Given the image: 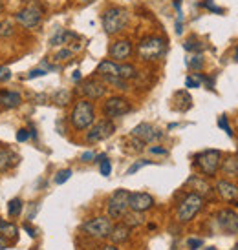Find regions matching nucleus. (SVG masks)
<instances>
[{
    "label": "nucleus",
    "mask_w": 238,
    "mask_h": 250,
    "mask_svg": "<svg viewBox=\"0 0 238 250\" xmlns=\"http://www.w3.org/2000/svg\"><path fill=\"white\" fill-rule=\"evenodd\" d=\"M189 185H192V187H196V190L198 192H194V194H198V195H207V194H211V188H209V185L207 183H203L200 177H190L189 179Z\"/></svg>",
    "instance_id": "26"
},
{
    "label": "nucleus",
    "mask_w": 238,
    "mask_h": 250,
    "mask_svg": "<svg viewBox=\"0 0 238 250\" xmlns=\"http://www.w3.org/2000/svg\"><path fill=\"white\" fill-rule=\"evenodd\" d=\"M70 57H71L70 49H61V51L55 53V61H66V59H70Z\"/></svg>",
    "instance_id": "39"
},
{
    "label": "nucleus",
    "mask_w": 238,
    "mask_h": 250,
    "mask_svg": "<svg viewBox=\"0 0 238 250\" xmlns=\"http://www.w3.org/2000/svg\"><path fill=\"white\" fill-rule=\"evenodd\" d=\"M29 135H31V133H29L26 128H21V130L17 132V141H19V143H24V141L29 139Z\"/></svg>",
    "instance_id": "38"
},
{
    "label": "nucleus",
    "mask_w": 238,
    "mask_h": 250,
    "mask_svg": "<svg viewBox=\"0 0 238 250\" xmlns=\"http://www.w3.org/2000/svg\"><path fill=\"white\" fill-rule=\"evenodd\" d=\"M51 99H53V103L59 106H66L68 103H70L71 99V93L68 90H57L53 95H51Z\"/></svg>",
    "instance_id": "27"
},
{
    "label": "nucleus",
    "mask_w": 238,
    "mask_h": 250,
    "mask_svg": "<svg viewBox=\"0 0 238 250\" xmlns=\"http://www.w3.org/2000/svg\"><path fill=\"white\" fill-rule=\"evenodd\" d=\"M79 2H81V4H92L94 0H79Z\"/></svg>",
    "instance_id": "47"
},
{
    "label": "nucleus",
    "mask_w": 238,
    "mask_h": 250,
    "mask_svg": "<svg viewBox=\"0 0 238 250\" xmlns=\"http://www.w3.org/2000/svg\"><path fill=\"white\" fill-rule=\"evenodd\" d=\"M218 126H220V128H222L229 137H233V130H231V126H229V123H227V117H225V115L218 117Z\"/></svg>",
    "instance_id": "34"
},
{
    "label": "nucleus",
    "mask_w": 238,
    "mask_h": 250,
    "mask_svg": "<svg viewBox=\"0 0 238 250\" xmlns=\"http://www.w3.org/2000/svg\"><path fill=\"white\" fill-rule=\"evenodd\" d=\"M81 91H83L88 99H101L106 93V86L101 83V81L90 79V81L83 83V86H81Z\"/></svg>",
    "instance_id": "15"
},
{
    "label": "nucleus",
    "mask_w": 238,
    "mask_h": 250,
    "mask_svg": "<svg viewBox=\"0 0 238 250\" xmlns=\"http://www.w3.org/2000/svg\"><path fill=\"white\" fill-rule=\"evenodd\" d=\"M70 37H73V33H70V31H66V29H57V33L51 39H49V44L51 46H59V44H66L68 42V39Z\"/></svg>",
    "instance_id": "23"
},
{
    "label": "nucleus",
    "mask_w": 238,
    "mask_h": 250,
    "mask_svg": "<svg viewBox=\"0 0 238 250\" xmlns=\"http://www.w3.org/2000/svg\"><path fill=\"white\" fill-rule=\"evenodd\" d=\"M187 66H189L190 70L194 71H200L203 68V57L200 55V53H196V55H192L187 59Z\"/></svg>",
    "instance_id": "30"
},
{
    "label": "nucleus",
    "mask_w": 238,
    "mask_h": 250,
    "mask_svg": "<svg viewBox=\"0 0 238 250\" xmlns=\"http://www.w3.org/2000/svg\"><path fill=\"white\" fill-rule=\"evenodd\" d=\"M71 174H73V172H71L70 168L59 170V172H57V175H55V179H53V181H55V185H64V183L71 177Z\"/></svg>",
    "instance_id": "31"
},
{
    "label": "nucleus",
    "mask_w": 238,
    "mask_h": 250,
    "mask_svg": "<svg viewBox=\"0 0 238 250\" xmlns=\"http://www.w3.org/2000/svg\"><path fill=\"white\" fill-rule=\"evenodd\" d=\"M114 132H116V125L110 119H105V121H99V123L90 126V132L86 133V141L88 143H101V141L112 137Z\"/></svg>",
    "instance_id": "9"
},
{
    "label": "nucleus",
    "mask_w": 238,
    "mask_h": 250,
    "mask_svg": "<svg viewBox=\"0 0 238 250\" xmlns=\"http://www.w3.org/2000/svg\"><path fill=\"white\" fill-rule=\"evenodd\" d=\"M119 77L125 79V81H132L138 77V70L132 64H119Z\"/></svg>",
    "instance_id": "22"
},
{
    "label": "nucleus",
    "mask_w": 238,
    "mask_h": 250,
    "mask_svg": "<svg viewBox=\"0 0 238 250\" xmlns=\"http://www.w3.org/2000/svg\"><path fill=\"white\" fill-rule=\"evenodd\" d=\"M216 225L225 234H238V214L233 210H222L216 214Z\"/></svg>",
    "instance_id": "12"
},
{
    "label": "nucleus",
    "mask_w": 238,
    "mask_h": 250,
    "mask_svg": "<svg viewBox=\"0 0 238 250\" xmlns=\"http://www.w3.org/2000/svg\"><path fill=\"white\" fill-rule=\"evenodd\" d=\"M128 197H130V192L125 188H119L110 195V199L106 203V214L110 219H123V215L130 210L128 208Z\"/></svg>",
    "instance_id": "6"
},
{
    "label": "nucleus",
    "mask_w": 238,
    "mask_h": 250,
    "mask_svg": "<svg viewBox=\"0 0 238 250\" xmlns=\"http://www.w3.org/2000/svg\"><path fill=\"white\" fill-rule=\"evenodd\" d=\"M7 249V239L4 236H0V250H6Z\"/></svg>",
    "instance_id": "43"
},
{
    "label": "nucleus",
    "mask_w": 238,
    "mask_h": 250,
    "mask_svg": "<svg viewBox=\"0 0 238 250\" xmlns=\"http://www.w3.org/2000/svg\"><path fill=\"white\" fill-rule=\"evenodd\" d=\"M22 104V95L19 91L13 90H2L0 91V106L7 108V110H13L17 106Z\"/></svg>",
    "instance_id": "16"
},
{
    "label": "nucleus",
    "mask_w": 238,
    "mask_h": 250,
    "mask_svg": "<svg viewBox=\"0 0 238 250\" xmlns=\"http://www.w3.org/2000/svg\"><path fill=\"white\" fill-rule=\"evenodd\" d=\"M165 51H167V42L158 35L145 37L138 44V55H140L141 61H147V62L160 61L161 57L165 55Z\"/></svg>",
    "instance_id": "2"
},
{
    "label": "nucleus",
    "mask_w": 238,
    "mask_h": 250,
    "mask_svg": "<svg viewBox=\"0 0 238 250\" xmlns=\"http://www.w3.org/2000/svg\"><path fill=\"white\" fill-rule=\"evenodd\" d=\"M112 221L108 215H99V217H92L88 221L83 223V232H86L90 237H95V239H105V237L110 236L112 232Z\"/></svg>",
    "instance_id": "7"
},
{
    "label": "nucleus",
    "mask_w": 238,
    "mask_h": 250,
    "mask_svg": "<svg viewBox=\"0 0 238 250\" xmlns=\"http://www.w3.org/2000/svg\"><path fill=\"white\" fill-rule=\"evenodd\" d=\"M108 237L112 239L114 245L125 243V241H128V237H130V227H126V225H116V227H112V232H110Z\"/></svg>",
    "instance_id": "20"
},
{
    "label": "nucleus",
    "mask_w": 238,
    "mask_h": 250,
    "mask_svg": "<svg viewBox=\"0 0 238 250\" xmlns=\"http://www.w3.org/2000/svg\"><path fill=\"white\" fill-rule=\"evenodd\" d=\"M17 234H19V229L15 227L13 223L2 221V225H0V236H4L6 239H15Z\"/></svg>",
    "instance_id": "24"
},
{
    "label": "nucleus",
    "mask_w": 238,
    "mask_h": 250,
    "mask_svg": "<svg viewBox=\"0 0 238 250\" xmlns=\"http://www.w3.org/2000/svg\"><path fill=\"white\" fill-rule=\"evenodd\" d=\"M11 79V68L9 66H0V83H7Z\"/></svg>",
    "instance_id": "35"
},
{
    "label": "nucleus",
    "mask_w": 238,
    "mask_h": 250,
    "mask_svg": "<svg viewBox=\"0 0 238 250\" xmlns=\"http://www.w3.org/2000/svg\"><path fill=\"white\" fill-rule=\"evenodd\" d=\"M128 19H130V15H128V11H126L125 7L112 6L108 7V9H105V13L101 17L105 33L106 35H118V33H121L126 28Z\"/></svg>",
    "instance_id": "1"
},
{
    "label": "nucleus",
    "mask_w": 238,
    "mask_h": 250,
    "mask_svg": "<svg viewBox=\"0 0 238 250\" xmlns=\"http://www.w3.org/2000/svg\"><path fill=\"white\" fill-rule=\"evenodd\" d=\"M42 19H44V7L37 0H31L29 4H26L19 13L15 15V21L19 22L24 29L37 28L42 22Z\"/></svg>",
    "instance_id": "4"
},
{
    "label": "nucleus",
    "mask_w": 238,
    "mask_h": 250,
    "mask_svg": "<svg viewBox=\"0 0 238 250\" xmlns=\"http://www.w3.org/2000/svg\"><path fill=\"white\" fill-rule=\"evenodd\" d=\"M200 83H202V81H200L198 73H196V77H187V79H185V86H187V88H200Z\"/></svg>",
    "instance_id": "36"
},
{
    "label": "nucleus",
    "mask_w": 238,
    "mask_h": 250,
    "mask_svg": "<svg viewBox=\"0 0 238 250\" xmlns=\"http://www.w3.org/2000/svg\"><path fill=\"white\" fill-rule=\"evenodd\" d=\"M216 192L220 194V197H224L225 201H235V199H238V188L233 183H229V181H218Z\"/></svg>",
    "instance_id": "18"
},
{
    "label": "nucleus",
    "mask_w": 238,
    "mask_h": 250,
    "mask_svg": "<svg viewBox=\"0 0 238 250\" xmlns=\"http://www.w3.org/2000/svg\"><path fill=\"white\" fill-rule=\"evenodd\" d=\"M235 59H237V62H238V48L235 49Z\"/></svg>",
    "instance_id": "49"
},
{
    "label": "nucleus",
    "mask_w": 238,
    "mask_h": 250,
    "mask_svg": "<svg viewBox=\"0 0 238 250\" xmlns=\"http://www.w3.org/2000/svg\"><path fill=\"white\" fill-rule=\"evenodd\" d=\"M224 174L225 175H238V157H229L224 161Z\"/></svg>",
    "instance_id": "28"
},
{
    "label": "nucleus",
    "mask_w": 238,
    "mask_h": 250,
    "mask_svg": "<svg viewBox=\"0 0 238 250\" xmlns=\"http://www.w3.org/2000/svg\"><path fill=\"white\" fill-rule=\"evenodd\" d=\"M0 225H2V219H0Z\"/></svg>",
    "instance_id": "51"
},
{
    "label": "nucleus",
    "mask_w": 238,
    "mask_h": 250,
    "mask_svg": "<svg viewBox=\"0 0 238 250\" xmlns=\"http://www.w3.org/2000/svg\"><path fill=\"white\" fill-rule=\"evenodd\" d=\"M46 73H48V70H44V68H35V70L29 71L28 79H33V77H44Z\"/></svg>",
    "instance_id": "40"
},
{
    "label": "nucleus",
    "mask_w": 238,
    "mask_h": 250,
    "mask_svg": "<svg viewBox=\"0 0 238 250\" xmlns=\"http://www.w3.org/2000/svg\"><path fill=\"white\" fill-rule=\"evenodd\" d=\"M123 219H125V225L126 227H138V225H143V221H145V217L141 215V212H134V210H130V212H126L125 215H123Z\"/></svg>",
    "instance_id": "21"
},
{
    "label": "nucleus",
    "mask_w": 238,
    "mask_h": 250,
    "mask_svg": "<svg viewBox=\"0 0 238 250\" xmlns=\"http://www.w3.org/2000/svg\"><path fill=\"white\" fill-rule=\"evenodd\" d=\"M108 55H110V61L114 62H119V61H126L128 57L132 55V42L126 41V39H121V41H116L108 49Z\"/></svg>",
    "instance_id": "14"
},
{
    "label": "nucleus",
    "mask_w": 238,
    "mask_h": 250,
    "mask_svg": "<svg viewBox=\"0 0 238 250\" xmlns=\"http://www.w3.org/2000/svg\"><path fill=\"white\" fill-rule=\"evenodd\" d=\"M150 153H154V155H167L168 150L167 148H161V146H152V148H150Z\"/></svg>",
    "instance_id": "41"
},
{
    "label": "nucleus",
    "mask_w": 238,
    "mask_h": 250,
    "mask_svg": "<svg viewBox=\"0 0 238 250\" xmlns=\"http://www.w3.org/2000/svg\"><path fill=\"white\" fill-rule=\"evenodd\" d=\"M203 207V197L202 195L190 192L182 199V203L178 205V210H176V219L180 223H189L194 219V215L202 210Z\"/></svg>",
    "instance_id": "5"
},
{
    "label": "nucleus",
    "mask_w": 238,
    "mask_h": 250,
    "mask_svg": "<svg viewBox=\"0 0 238 250\" xmlns=\"http://www.w3.org/2000/svg\"><path fill=\"white\" fill-rule=\"evenodd\" d=\"M220 163H222V153L218 152V150H203V152H200L196 155V167L207 177L216 175Z\"/></svg>",
    "instance_id": "8"
},
{
    "label": "nucleus",
    "mask_w": 238,
    "mask_h": 250,
    "mask_svg": "<svg viewBox=\"0 0 238 250\" xmlns=\"http://www.w3.org/2000/svg\"><path fill=\"white\" fill-rule=\"evenodd\" d=\"M207 250H216V249H207Z\"/></svg>",
    "instance_id": "50"
},
{
    "label": "nucleus",
    "mask_w": 238,
    "mask_h": 250,
    "mask_svg": "<svg viewBox=\"0 0 238 250\" xmlns=\"http://www.w3.org/2000/svg\"><path fill=\"white\" fill-rule=\"evenodd\" d=\"M19 165V155L11 150H0V174Z\"/></svg>",
    "instance_id": "19"
},
{
    "label": "nucleus",
    "mask_w": 238,
    "mask_h": 250,
    "mask_svg": "<svg viewBox=\"0 0 238 250\" xmlns=\"http://www.w3.org/2000/svg\"><path fill=\"white\" fill-rule=\"evenodd\" d=\"M187 247H189L190 250H198L203 247V241L202 239H196V237H190V239H187Z\"/></svg>",
    "instance_id": "37"
},
{
    "label": "nucleus",
    "mask_w": 238,
    "mask_h": 250,
    "mask_svg": "<svg viewBox=\"0 0 238 250\" xmlns=\"http://www.w3.org/2000/svg\"><path fill=\"white\" fill-rule=\"evenodd\" d=\"M130 135L147 145V143H156V141H160L161 137H163V132L158 130L156 126H152L150 123H141V125H138L136 128H134Z\"/></svg>",
    "instance_id": "11"
},
{
    "label": "nucleus",
    "mask_w": 238,
    "mask_h": 250,
    "mask_svg": "<svg viewBox=\"0 0 238 250\" xmlns=\"http://www.w3.org/2000/svg\"><path fill=\"white\" fill-rule=\"evenodd\" d=\"M95 121V110H94V104L90 101H79L75 103L73 110L70 113V123L75 130H88Z\"/></svg>",
    "instance_id": "3"
},
{
    "label": "nucleus",
    "mask_w": 238,
    "mask_h": 250,
    "mask_svg": "<svg viewBox=\"0 0 238 250\" xmlns=\"http://www.w3.org/2000/svg\"><path fill=\"white\" fill-rule=\"evenodd\" d=\"M73 81H75V83L81 81V71H73Z\"/></svg>",
    "instance_id": "46"
},
{
    "label": "nucleus",
    "mask_w": 238,
    "mask_h": 250,
    "mask_svg": "<svg viewBox=\"0 0 238 250\" xmlns=\"http://www.w3.org/2000/svg\"><path fill=\"white\" fill-rule=\"evenodd\" d=\"M99 172H101V175H105V177H108V175L112 174V165H110V161L106 159V157H103V159L99 161Z\"/></svg>",
    "instance_id": "32"
},
{
    "label": "nucleus",
    "mask_w": 238,
    "mask_h": 250,
    "mask_svg": "<svg viewBox=\"0 0 238 250\" xmlns=\"http://www.w3.org/2000/svg\"><path fill=\"white\" fill-rule=\"evenodd\" d=\"M94 159H95V153H94V152L81 153V161H83V163H90V161H94Z\"/></svg>",
    "instance_id": "42"
},
{
    "label": "nucleus",
    "mask_w": 238,
    "mask_h": 250,
    "mask_svg": "<svg viewBox=\"0 0 238 250\" xmlns=\"http://www.w3.org/2000/svg\"><path fill=\"white\" fill-rule=\"evenodd\" d=\"M2 9H4V2L0 0V13H2Z\"/></svg>",
    "instance_id": "48"
},
{
    "label": "nucleus",
    "mask_w": 238,
    "mask_h": 250,
    "mask_svg": "<svg viewBox=\"0 0 238 250\" xmlns=\"http://www.w3.org/2000/svg\"><path fill=\"white\" fill-rule=\"evenodd\" d=\"M101 250H119V249L116 247V245H105V247H103Z\"/></svg>",
    "instance_id": "45"
},
{
    "label": "nucleus",
    "mask_w": 238,
    "mask_h": 250,
    "mask_svg": "<svg viewBox=\"0 0 238 250\" xmlns=\"http://www.w3.org/2000/svg\"><path fill=\"white\" fill-rule=\"evenodd\" d=\"M154 207V197L147 192H134L128 197V208L134 210V212H147Z\"/></svg>",
    "instance_id": "13"
},
{
    "label": "nucleus",
    "mask_w": 238,
    "mask_h": 250,
    "mask_svg": "<svg viewBox=\"0 0 238 250\" xmlns=\"http://www.w3.org/2000/svg\"><path fill=\"white\" fill-rule=\"evenodd\" d=\"M7 214H9V217H17L22 214V201L19 197H15L7 203Z\"/></svg>",
    "instance_id": "29"
},
{
    "label": "nucleus",
    "mask_w": 238,
    "mask_h": 250,
    "mask_svg": "<svg viewBox=\"0 0 238 250\" xmlns=\"http://www.w3.org/2000/svg\"><path fill=\"white\" fill-rule=\"evenodd\" d=\"M22 229L26 230V232H28V234H29V236H31V237H35V230L31 229V227H29V225H24V227H22Z\"/></svg>",
    "instance_id": "44"
},
{
    "label": "nucleus",
    "mask_w": 238,
    "mask_h": 250,
    "mask_svg": "<svg viewBox=\"0 0 238 250\" xmlns=\"http://www.w3.org/2000/svg\"><path fill=\"white\" fill-rule=\"evenodd\" d=\"M95 73H97L99 77H103L105 81H108V79H118L119 77V64L114 62V61H103V62H99L97 70H95Z\"/></svg>",
    "instance_id": "17"
},
{
    "label": "nucleus",
    "mask_w": 238,
    "mask_h": 250,
    "mask_svg": "<svg viewBox=\"0 0 238 250\" xmlns=\"http://www.w3.org/2000/svg\"><path fill=\"white\" fill-rule=\"evenodd\" d=\"M148 165H152V161H148V159H143V161H138V163H134L132 167L126 170V175H132L136 174L138 170H141L143 167H148Z\"/></svg>",
    "instance_id": "33"
},
{
    "label": "nucleus",
    "mask_w": 238,
    "mask_h": 250,
    "mask_svg": "<svg viewBox=\"0 0 238 250\" xmlns=\"http://www.w3.org/2000/svg\"><path fill=\"white\" fill-rule=\"evenodd\" d=\"M13 35H15V22L9 21V19L0 21V37L7 39V37H13Z\"/></svg>",
    "instance_id": "25"
},
{
    "label": "nucleus",
    "mask_w": 238,
    "mask_h": 250,
    "mask_svg": "<svg viewBox=\"0 0 238 250\" xmlns=\"http://www.w3.org/2000/svg\"><path fill=\"white\" fill-rule=\"evenodd\" d=\"M103 111L108 119H118L123 117L126 113L132 111V104L130 101H126L125 97H110L103 106Z\"/></svg>",
    "instance_id": "10"
}]
</instances>
